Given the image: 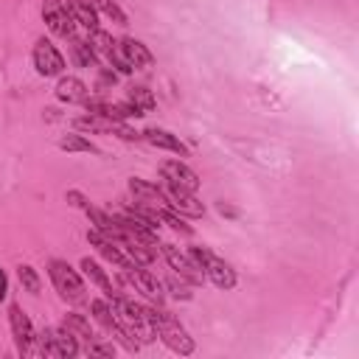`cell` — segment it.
I'll list each match as a JSON object with an SVG mask.
<instances>
[{
    "instance_id": "e0dca14e",
    "label": "cell",
    "mask_w": 359,
    "mask_h": 359,
    "mask_svg": "<svg viewBox=\"0 0 359 359\" xmlns=\"http://www.w3.org/2000/svg\"><path fill=\"white\" fill-rule=\"evenodd\" d=\"M129 191H132L135 202H140V205H149V208H168L165 191L157 188V185H151V182H146V180L132 177V180H129Z\"/></svg>"
},
{
    "instance_id": "8fae6325",
    "label": "cell",
    "mask_w": 359,
    "mask_h": 359,
    "mask_svg": "<svg viewBox=\"0 0 359 359\" xmlns=\"http://www.w3.org/2000/svg\"><path fill=\"white\" fill-rule=\"evenodd\" d=\"M126 272V278H129V283L140 292V294H146L151 303H163V297H165V292H163V283L149 272V269H143L140 264H135V266H129V269H123Z\"/></svg>"
},
{
    "instance_id": "cb8c5ba5",
    "label": "cell",
    "mask_w": 359,
    "mask_h": 359,
    "mask_svg": "<svg viewBox=\"0 0 359 359\" xmlns=\"http://www.w3.org/2000/svg\"><path fill=\"white\" fill-rule=\"evenodd\" d=\"M65 328H70L79 339H84V342H90V339H95V334H93V328H90V323L84 320V317H79V314H65V323H62Z\"/></svg>"
},
{
    "instance_id": "52a82bcc",
    "label": "cell",
    "mask_w": 359,
    "mask_h": 359,
    "mask_svg": "<svg viewBox=\"0 0 359 359\" xmlns=\"http://www.w3.org/2000/svg\"><path fill=\"white\" fill-rule=\"evenodd\" d=\"M34 67L39 76H59L65 70V56L50 39H36L34 45Z\"/></svg>"
},
{
    "instance_id": "6da1fadb",
    "label": "cell",
    "mask_w": 359,
    "mask_h": 359,
    "mask_svg": "<svg viewBox=\"0 0 359 359\" xmlns=\"http://www.w3.org/2000/svg\"><path fill=\"white\" fill-rule=\"evenodd\" d=\"M143 311H146L149 323L157 328V337H160L174 353H180V356H191V353H194V339L188 337V331L180 325V320H177L171 311L157 309V306H143Z\"/></svg>"
},
{
    "instance_id": "3957f363",
    "label": "cell",
    "mask_w": 359,
    "mask_h": 359,
    "mask_svg": "<svg viewBox=\"0 0 359 359\" xmlns=\"http://www.w3.org/2000/svg\"><path fill=\"white\" fill-rule=\"evenodd\" d=\"M48 275H50V280H53V286H56V292L65 297V300H81L84 297V283H81V278H79V272L70 266V264H65V261H50L48 264Z\"/></svg>"
},
{
    "instance_id": "44dd1931",
    "label": "cell",
    "mask_w": 359,
    "mask_h": 359,
    "mask_svg": "<svg viewBox=\"0 0 359 359\" xmlns=\"http://www.w3.org/2000/svg\"><path fill=\"white\" fill-rule=\"evenodd\" d=\"M81 269H84V275L93 280V283H98L101 289H104V294L107 297H112V294H118V289L112 286V280H109V275L93 261V258H81Z\"/></svg>"
},
{
    "instance_id": "5bb4252c",
    "label": "cell",
    "mask_w": 359,
    "mask_h": 359,
    "mask_svg": "<svg viewBox=\"0 0 359 359\" xmlns=\"http://www.w3.org/2000/svg\"><path fill=\"white\" fill-rule=\"evenodd\" d=\"M202 272L208 275V280L216 286V289H233L236 286V272H233V266L227 264V261H222V258H216L213 252L205 258V264H202Z\"/></svg>"
},
{
    "instance_id": "9c48e42d",
    "label": "cell",
    "mask_w": 359,
    "mask_h": 359,
    "mask_svg": "<svg viewBox=\"0 0 359 359\" xmlns=\"http://www.w3.org/2000/svg\"><path fill=\"white\" fill-rule=\"evenodd\" d=\"M90 45L95 48V53L98 56H104L118 73H132V67H129V62L123 59V53H121V45L107 34V31H93V39H90Z\"/></svg>"
},
{
    "instance_id": "603a6c76",
    "label": "cell",
    "mask_w": 359,
    "mask_h": 359,
    "mask_svg": "<svg viewBox=\"0 0 359 359\" xmlns=\"http://www.w3.org/2000/svg\"><path fill=\"white\" fill-rule=\"evenodd\" d=\"M126 98H129V104L135 107V109H140L143 115L146 112H151L154 107H157V101H154V95H151V90H146V87H129L126 90Z\"/></svg>"
},
{
    "instance_id": "5b68a950",
    "label": "cell",
    "mask_w": 359,
    "mask_h": 359,
    "mask_svg": "<svg viewBox=\"0 0 359 359\" xmlns=\"http://www.w3.org/2000/svg\"><path fill=\"white\" fill-rule=\"evenodd\" d=\"M8 323H11V334H14V342H17L20 353L34 356L36 353V331H34L28 314L17 303H11V309H8Z\"/></svg>"
},
{
    "instance_id": "f1b7e54d",
    "label": "cell",
    "mask_w": 359,
    "mask_h": 359,
    "mask_svg": "<svg viewBox=\"0 0 359 359\" xmlns=\"http://www.w3.org/2000/svg\"><path fill=\"white\" fill-rule=\"evenodd\" d=\"M93 6H95V11H101V14H107L112 22H118V25H126V14L112 3V0H90Z\"/></svg>"
},
{
    "instance_id": "7c38bea8",
    "label": "cell",
    "mask_w": 359,
    "mask_h": 359,
    "mask_svg": "<svg viewBox=\"0 0 359 359\" xmlns=\"http://www.w3.org/2000/svg\"><path fill=\"white\" fill-rule=\"evenodd\" d=\"M84 107H87V112H93V115H107V118H118V121L140 118V115H143V112L135 109L132 104H118V101H107V98H87Z\"/></svg>"
},
{
    "instance_id": "30bf717a",
    "label": "cell",
    "mask_w": 359,
    "mask_h": 359,
    "mask_svg": "<svg viewBox=\"0 0 359 359\" xmlns=\"http://www.w3.org/2000/svg\"><path fill=\"white\" fill-rule=\"evenodd\" d=\"M163 255H165V261H168V266L185 280V283H191V286H199L202 283V278H205V272L188 258V255H182L174 244H163Z\"/></svg>"
},
{
    "instance_id": "ac0fdd59",
    "label": "cell",
    "mask_w": 359,
    "mask_h": 359,
    "mask_svg": "<svg viewBox=\"0 0 359 359\" xmlns=\"http://www.w3.org/2000/svg\"><path fill=\"white\" fill-rule=\"evenodd\" d=\"M140 137H143L146 143L157 146V149L174 151V154H180V157H188V146H185V143H182L177 135H171L168 129H157V126H149L146 132H140Z\"/></svg>"
},
{
    "instance_id": "4fadbf2b",
    "label": "cell",
    "mask_w": 359,
    "mask_h": 359,
    "mask_svg": "<svg viewBox=\"0 0 359 359\" xmlns=\"http://www.w3.org/2000/svg\"><path fill=\"white\" fill-rule=\"evenodd\" d=\"M160 174H163L165 182L182 185V188H188V191H196V188H199V177H196V171H194L191 165H185L182 160H165V163L160 165Z\"/></svg>"
},
{
    "instance_id": "7a4b0ae2",
    "label": "cell",
    "mask_w": 359,
    "mask_h": 359,
    "mask_svg": "<svg viewBox=\"0 0 359 359\" xmlns=\"http://www.w3.org/2000/svg\"><path fill=\"white\" fill-rule=\"evenodd\" d=\"M36 353L42 356H56V359H70L79 353V337L70 328H42L36 334Z\"/></svg>"
},
{
    "instance_id": "d4e9b609",
    "label": "cell",
    "mask_w": 359,
    "mask_h": 359,
    "mask_svg": "<svg viewBox=\"0 0 359 359\" xmlns=\"http://www.w3.org/2000/svg\"><path fill=\"white\" fill-rule=\"evenodd\" d=\"M73 39V53H76V59L81 62V65H98V53H95V48L87 42V39H79V36H70Z\"/></svg>"
},
{
    "instance_id": "9a60e30c",
    "label": "cell",
    "mask_w": 359,
    "mask_h": 359,
    "mask_svg": "<svg viewBox=\"0 0 359 359\" xmlns=\"http://www.w3.org/2000/svg\"><path fill=\"white\" fill-rule=\"evenodd\" d=\"M87 241L107 258V261H112V264H118L121 269H129V266H135V261L132 258H126L121 250H118V241H112V238H107L104 233H98L95 227L93 230H87Z\"/></svg>"
},
{
    "instance_id": "83f0119b",
    "label": "cell",
    "mask_w": 359,
    "mask_h": 359,
    "mask_svg": "<svg viewBox=\"0 0 359 359\" xmlns=\"http://www.w3.org/2000/svg\"><path fill=\"white\" fill-rule=\"evenodd\" d=\"M157 216H160V222H165L171 230H177V233H185V236H191V227L182 222V216H177L171 208H157Z\"/></svg>"
},
{
    "instance_id": "4316f807",
    "label": "cell",
    "mask_w": 359,
    "mask_h": 359,
    "mask_svg": "<svg viewBox=\"0 0 359 359\" xmlns=\"http://www.w3.org/2000/svg\"><path fill=\"white\" fill-rule=\"evenodd\" d=\"M59 149H62V151H90V154L98 151V149H95L87 137H81V135H67V137H62V140H59Z\"/></svg>"
},
{
    "instance_id": "277c9868",
    "label": "cell",
    "mask_w": 359,
    "mask_h": 359,
    "mask_svg": "<svg viewBox=\"0 0 359 359\" xmlns=\"http://www.w3.org/2000/svg\"><path fill=\"white\" fill-rule=\"evenodd\" d=\"M73 126H76L79 132H112V135H118L121 140H137V137H140V135H137L132 126H126L123 121L107 118V115H93V112L76 118Z\"/></svg>"
},
{
    "instance_id": "7402d4cb",
    "label": "cell",
    "mask_w": 359,
    "mask_h": 359,
    "mask_svg": "<svg viewBox=\"0 0 359 359\" xmlns=\"http://www.w3.org/2000/svg\"><path fill=\"white\" fill-rule=\"evenodd\" d=\"M121 247L129 252V258L135 261V264H140V266H146V264H151L154 261V250H151V244H143V241H135V238H126V241H121Z\"/></svg>"
},
{
    "instance_id": "484cf974",
    "label": "cell",
    "mask_w": 359,
    "mask_h": 359,
    "mask_svg": "<svg viewBox=\"0 0 359 359\" xmlns=\"http://www.w3.org/2000/svg\"><path fill=\"white\" fill-rule=\"evenodd\" d=\"M17 278H20V283H22V289L25 292H31V294H39V275H36V269L34 266H28V264H20L17 266Z\"/></svg>"
},
{
    "instance_id": "2e32d148",
    "label": "cell",
    "mask_w": 359,
    "mask_h": 359,
    "mask_svg": "<svg viewBox=\"0 0 359 359\" xmlns=\"http://www.w3.org/2000/svg\"><path fill=\"white\" fill-rule=\"evenodd\" d=\"M118 45H121V53H123V59L129 62L132 70H149V67L154 65V56L149 53V48H146L140 39H135V36H123Z\"/></svg>"
},
{
    "instance_id": "8992f818",
    "label": "cell",
    "mask_w": 359,
    "mask_h": 359,
    "mask_svg": "<svg viewBox=\"0 0 359 359\" xmlns=\"http://www.w3.org/2000/svg\"><path fill=\"white\" fill-rule=\"evenodd\" d=\"M42 17H45L48 28L56 36H73L76 34V17L62 0H45L42 3Z\"/></svg>"
},
{
    "instance_id": "d6986e66",
    "label": "cell",
    "mask_w": 359,
    "mask_h": 359,
    "mask_svg": "<svg viewBox=\"0 0 359 359\" xmlns=\"http://www.w3.org/2000/svg\"><path fill=\"white\" fill-rule=\"evenodd\" d=\"M56 98L67 104H84L90 98V90L79 76H62L56 84Z\"/></svg>"
},
{
    "instance_id": "ba28073f",
    "label": "cell",
    "mask_w": 359,
    "mask_h": 359,
    "mask_svg": "<svg viewBox=\"0 0 359 359\" xmlns=\"http://www.w3.org/2000/svg\"><path fill=\"white\" fill-rule=\"evenodd\" d=\"M165 199H168V208L171 210H180L191 219H199L205 213V205L196 199V191H188L182 185H174V182H165Z\"/></svg>"
},
{
    "instance_id": "f546056e",
    "label": "cell",
    "mask_w": 359,
    "mask_h": 359,
    "mask_svg": "<svg viewBox=\"0 0 359 359\" xmlns=\"http://www.w3.org/2000/svg\"><path fill=\"white\" fill-rule=\"evenodd\" d=\"M6 294H8V278H6V272L0 266V300H6Z\"/></svg>"
},
{
    "instance_id": "ffe728a7",
    "label": "cell",
    "mask_w": 359,
    "mask_h": 359,
    "mask_svg": "<svg viewBox=\"0 0 359 359\" xmlns=\"http://www.w3.org/2000/svg\"><path fill=\"white\" fill-rule=\"evenodd\" d=\"M67 8L73 11L76 22L84 25L90 34L98 31V11H95V6H93L90 0H67Z\"/></svg>"
}]
</instances>
